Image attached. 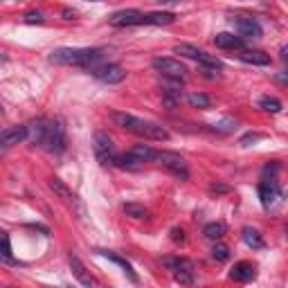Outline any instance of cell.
<instances>
[{
    "instance_id": "obj_35",
    "label": "cell",
    "mask_w": 288,
    "mask_h": 288,
    "mask_svg": "<svg viewBox=\"0 0 288 288\" xmlns=\"http://www.w3.org/2000/svg\"><path fill=\"white\" fill-rule=\"evenodd\" d=\"M0 63H2V57H0Z\"/></svg>"
},
{
    "instance_id": "obj_5",
    "label": "cell",
    "mask_w": 288,
    "mask_h": 288,
    "mask_svg": "<svg viewBox=\"0 0 288 288\" xmlns=\"http://www.w3.org/2000/svg\"><path fill=\"white\" fill-rule=\"evenodd\" d=\"M162 167H167V169L171 171V173H176L178 178H182V180H187L189 178V169H187V162L182 160V155H178V153L173 151H155V158Z\"/></svg>"
},
{
    "instance_id": "obj_1",
    "label": "cell",
    "mask_w": 288,
    "mask_h": 288,
    "mask_svg": "<svg viewBox=\"0 0 288 288\" xmlns=\"http://www.w3.org/2000/svg\"><path fill=\"white\" fill-rule=\"evenodd\" d=\"M111 119L117 124L119 129L129 131V133H135V135H142L147 140H155V142H167L169 140V131L160 124H153V122H144V119L131 115V113H113Z\"/></svg>"
},
{
    "instance_id": "obj_18",
    "label": "cell",
    "mask_w": 288,
    "mask_h": 288,
    "mask_svg": "<svg viewBox=\"0 0 288 288\" xmlns=\"http://www.w3.org/2000/svg\"><path fill=\"white\" fill-rule=\"evenodd\" d=\"M171 23H176V14L173 12L144 14V25H171Z\"/></svg>"
},
{
    "instance_id": "obj_15",
    "label": "cell",
    "mask_w": 288,
    "mask_h": 288,
    "mask_svg": "<svg viewBox=\"0 0 288 288\" xmlns=\"http://www.w3.org/2000/svg\"><path fill=\"white\" fill-rule=\"evenodd\" d=\"M70 270H72V275L77 277V282L81 284V286H95L93 275L86 270V266L81 264V259L77 257V254H70Z\"/></svg>"
},
{
    "instance_id": "obj_34",
    "label": "cell",
    "mask_w": 288,
    "mask_h": 288,
    "mask_svg": "<svg viewBox=\"0 0 288 288\" xmlns=\"http://www.w3.org/2000/svg\"><path fill=\"white\" fill-rule=\"evenodd\" d=\"M171 239H173V241H185V232H182V230H173V232H171Z\"/></svg>"
},
{
    "instance_id": "obj_33",
    "label": "cell",
    "mask_w": 288,
    "mask_h": 288,
    "mask_svg": "<svg viewBox=\"0 0 288 288\" xmlns=\"http://www.w3.org/2000/svg\"><path fill=\"white\" fill-rule=\"evenodd\" d=\"M257 140H261L259 133H248L246 137H241V144H243V147H248V142H257Z\"/></svg>"
},
{
    "instance_id": "obj_20",
    "label": "cell",
    "mask_w": 288,
    "mask_h": 288,
    "mask_svg": "<svg viewBox=\"0 0 288 288\" xmlns=\"http://www.w3.org/2000/svg\"><path fill=\"white\" fill-rule=\"evenodd\" d=\"M243 241H246L248 248H252V250H261V248L266 246L264 239H261V234H259L254 228H243Z\"/></svg>"
},
{
    "instance_id": "obj_26",
    "label": "cell",
    "mask_w": 288,
    "mask_h": 288,
    "mask_svg": "<svg viewBox=\"0 0 288 288\" xmlns=\"http://www.w3.org/2000/svg\"><path fill=\"white\" fill-rule=\"evenodd\" d=\"M124 212L131 218H147L149 216V210L144 205H140V203H124Z\"/></svg>"
},
{
    "instance_id": "obj_13",
    "label": "cell",
    "mask_w": 288,
    "mask_h": 288,
    "mask_svg": "<svg viewBox=\"0 0 288 288\" xmlns=\"http://www.w3.org/2000/svg\"><path fill=\"white\" fill-rule=\"evenodd\" d=\"M47 185H50V189H52L54 194L59 196L63 203H68V205H77V194L72 192L70 187H68V185H65L63 180H59V178H50Z\"/></svg>"
},
{
    "instance_id": "obj_7",
    "label": "cell",
    "mask_w": 288,
    "mask_h": 288,
    "mask_svg": "<svg viewBox=\"0 0 288 288\" xmlns=\"http://www.w3.org/2000/svg\"><path fill=\"white\" fill-rule=\"evenodd\" d=\"M95 151H97V158H99L101 165H113L115 162V155H117L115 153V144H113V140L104 131L95 133Z\"/></svg>"
},
{
    "instance_id": "obj_31",
    "label": "cell",
    "mask_w": 288,
    "mask_h": 288,
    "mask_svg": "<svg viewBox=\"0 0 288 288\" xmlns=\"http://www.w3.org/2000/svg\"><path fill=\"white\" fill-rule=\"evenodd\" d=\"M234 129H236V122H234V119H225V122L216 124V131H221V133H232Z\"/></svg>"
},
{
    "instance_id": "obj_14",
    "label": "cell",
    "mask_w": 288,
    "mask_h": 288,
    "mask_svg": "<svg viewBox=\"0 0 288 288\" xmlns=\"http://www.w3.org/2000/svg\"><path fill=\"white\" fill-rule=\"evenodd\" d=\"M230 277L234 279V282H252L254 277H257V270H254V266L250 264V261H239V264H234V268L230 270Z\"/></svg>"
},
{
    "instance_id": "obj_2",
    "label": "cell",
    "mask_w": 288,
    "mask_h": 288,
    "mask_svg": "<svg viewBox=\"0 0 288 288\" xmlns=\"http://www.w3.org/2000/svg\"><path fill=\"white\" fill-rule=\"evenodd\" d=\"M101 57H104V50L99 47H59L50 54V63L90 68L97 61H101Z\"/></svg>"
},
{
    "instance_id": "obj_24",
    "label": "cell",
    "mask_w": 288,
    "mask_h": 288,
    "mask_svg": "<svg viewBox=\"0 0 288 288\" xmlns=\"http://www.w3.org/2000/svg\"><path fill=\"white\" fill-rule=\"evenodd\" d=\"M225 223H221V221H214V223H207L205 228H203V234L207 236V239H212V241H216V239H221V236H225Z\"/></svg>"
},
{
    "instance_id": "obj_12",
    "label": "cell",
    "mask_w": 288,
    "mask_h": 288,
    "mask_svg": "<svg viewBox=\"0 0 288 288\" xmlns=\"http://www.w3.org/2000/svg\"><path fill=\"white\" fill-rule=\"evenodd\" d=\"M27 140V126H12L0 133V147H14Z\"/></svg>"
},
{
    "instance_id": "obj_32",
    "label": "cell",
    "mask_w": 288,
    "mask_h": 288,
    "mask_svg": "<svg viewBox=\"0 0 288 288\" xmlns=\"http://www.w3.org/2000/svg\"><path fill=\"white\" fill-rule=\"evenodd\" d=\"M45 18H43V14H38V12H30L27 16H25V23H30V25H41Z\"/></svg>"
},
{
    "instance_id": "obj_22",
    "label": "cell",
    "mask_w": 288,
    "mask_h": 288,
    "mask_svg": "<svg viewBox=\"0 0 288 288\" xmlns=\"http://www.w3.org/2000/svg\"><path fill=\"white\" fill-rule=\"evenodd\" d=\"M45 126H47L45 119H34V122L27 126V137H32L36 144H41L43 135H45Z\"/></svg>"
},
{
    "instance_id": "obj_6",
    "label": "cell",
    "mask_w": 288,
    "mask_h": 288,
    "mask_svg": "<svg viewBox=\"0 0 288 288\" xmlns=\"http://www.w3.org/2000/svg\"><path fill=\"white\" fill-rule=\"evenodd\" d=\"M165 266L169 270H173L176 282L185 284V286L194 284V264L189 259H165Z\"/></svg>"
},
{
    "instance_id": "obj_29",
    "label": "cell",
    "mask_w": 288,
    "mask_h": 288,
    "mask_svg": "<svg viewBox=\"0 0 288 288\" xmlns=\"http://www.w3.org/2000/svg\"><path fill=\"white\" fill-rule=\"evenodd\" d=\"M212 257L216 259V261H228L230 259V248L223 246V243H216L212 250Z\"/></svg>"
},
{
    "instance_id": "obj_30",
    "label": "cell",
    "mask_w": 288,
    "mask_h": 288,
    "mask_svg": "<svg viewBox=\"0 0 288 288\" xmlns=\"http://www.w3.org/2000/svg\"><path fill=\"white\" fill-rule=\"evenodd\" d=\"M210 192H212V194H230L232 187H230V185H223V182H212V185H210Z\"/></svg>"
},
{
    "instance_id": "obj_11",
    "label": "cell",
    "mask_w": 288,
    "mask_h": 288,
    "mask_svg": "<svg viewBox=\"0 0 288 288\" xmlns=\"http://www.w3.org/2000/svg\"><path fill=\"white\" fill-rule=\"evenodd\" d=\"M234 30L241 36H261V25L252 16H236L234 18Z\"/></svg>"
},
{
    "instance_id": "obj_28",
    "label": "cell",
    "mask_w": 288,
    "mask_h": 288,
    "mask_svg": "<svg viewBox=\"0 0 288 288\" xmlns=\"http://www.w3.org/2000/svg\"><path fill=\"white\" fill-rule=\"evenodd\" d=\"M101 254H104V257H108V259H111L113 264L122 266V268H124V272H126V275H129L131 279H133V282H137V275H135V272H133V268H131V264H129V261H126V259L117 257V254H113V252H101Z\"/></svg>"
},
{
    "instance_id": "obj_27",
    "label": "cell",
    "mask_w": 288,
    "mask_h": 288,
    "mask_svg": "<svg viewBox=\"0 0 288 288\" xmlns=\"http://www.w3.org/2000/svg\"><path fill=\"white\" fill-rule=\"evenodd\" d=\"M259 108L266 113H279L282 111V101L277 99V97H270V95H266L259 99Z\"/></svg>"
},
{
    "instance_id": "obj_21",
    "label": "cell",
    "mask_w": 288,
    "mask_h": 288,
    "mask_svg": "<svg viewBox=\"0 0 288 288\" xmlns=\"http://www.w3.org/2000/svg\"><path fill=\"white\" fill-rule=\"evenodd\" d=\"M0 259L5 264H16V259L12 254V243H9V234L5 230H0Z\"/></svg>"
},
{
    "instance_id": "obj_9",
    "label": "cell",
    "mask_w": 288,
    "mask_h": 288,
    "mask_svg": "<svg viewBox=\"0 0 288 288\" xmlns=\"http://www.w3.org/2000/svg\"><path fill=\"white\" fill-rule=\"evenodd\" d=\"M93 75L104 83H119L126 79V72H124L122 65L117 63H108V65H101V68H95Z\"/></svg>"
},
{
    "instance_id": "obj_25",
    "label": "cell",
    "mask_w": 288,
    "mask_h": 288,
    "mask_svg": "<svg viewBox=\"0 0 288 288\" xmlns=\"http://www.w3.org/2000/svg\"><path fill=\"white\" fill-rule=\"evenodd\" d=\"M187 101L192 108H210L212 106V97H210V95H203V93H192L187 97Z\"/></svg>"
},
{
    "instance_id": "obj_3",
    "label": "cell",
    "mask_w": 288,
    "mask_h": 288,
    "mask_svg": "<svg viewBox=\"0 0 288 288\" xmlns=\"http://www.w3.org/2000/svg\"><path fill=\"white\" fill-rule=\"evenodd\" d=\"M43 147L52 153L65 151V126L61 119H54L45 126V135H43Z\"/></svg>"
},
{
    "instance_id": "obj_4",
    "label": "cell",
    "mask_w": 288,
    "mask_h": 288,
    "mask_svg": "<svg viewBox=\"0 0 288 288\" xmlns=\"http://www.w3.org/2000/svg\"><path fill=\"white\" fill-rule=\"evenodd\" d=\"M153 68L165 75L167 79H173V81H185L187 79V68L176 59H169V57H155L153 59Z\"/></svg>"
},
{
    "instance_id": "obj_10",
    "label": "cell",
    "mask_w": 288,
    "mask_h": 288,
    "mask_svg": "<svg viewBox=\"0 0 288 288\" xmlns=\"http://www.w3.org/2000/svg\"><path fill=\"white\" fill-rule=\"evenodd\" d=\"M282 196V189H279V185H277V180H264L261 185H259V198H261V203H264V207H270L277 203V198Z\"/></svg>"
},
{
    "instance_id": "obj_8",
    "label": "cell",
    "mask_w": 288,
    "mask_h": 288,
    "mask_svg": "<svg viewBox=\"0 0 288 288\" xmlns=\"http://www.w3.org/2000/svg\"><path fill=\"white\" fill-rule=\"evenodd\" d=\"M108 23L115 25V27H131V25H144V14L137 12V9H122V12H115Z\"/></svg>"
},
{
    "instance_id": "obj_23",
    "label": "cell",
    "mask_w": 288,
    "mask_h": 288,
    "mask_svg": "<svg viewBox=\"0 0 288 288\" xmlns=\"http://www.w3.org/2000/svg\"><path fill=\"white\" fill-rule=\"evenodd\" d=\"M173 52L176 54H182V57H187V59H194V61H200V57H203V50H198V47L189 45V43H178L176 47H173Z\"/></svg>"
},
{
    "instance_id": "obj_17",
    "label": "cell",
    "mask_w": 288,
    "mask_h": 288,
    "mask_svg": "<svg viewBox=\"0 0 288 288\" xmlns=\"http://www.w3.org/2000/svg\"><path fill=\"white\" fill-rule=\"evenodd\" d=\"M239 59L243 63H252V65H268L270 63V54H266L264 50H243L239 54Z\"/></svg>"
},
{
    "instance_id": "obj_19",
    "label": "cell",
    "mask_w": 288,
    "mask_h": 288,
    "mask_svg": "<svg viewBox=\"0 0 288 288\" xmlns=\"http://www.w3.org/2000/svg\"><path fill=\"white\" fill-rule=\"evenodd\" d=\"M129 155L135 160L137 165H142V162H151V160L155 158V151H153L149 144H135V147L131 149Z\"/></svg>"
},
{
    "instance_id": "obj_16",
    "label": "cell",
    "mask_w": 288,
    "mask_h": 288,
    "mask_svg": "<svg viewBox=\"0 0 288 288\" xmlns=\"http://www.w3.org/2000/svg\"><path fill=\"white\" fill-rule=\"evenodd\" d=\"M214 43H216V47H221V50H241L243 47L241 36H234V34H230V32L216 34L214 36Z\"/></svg>"
}]
</instances>
